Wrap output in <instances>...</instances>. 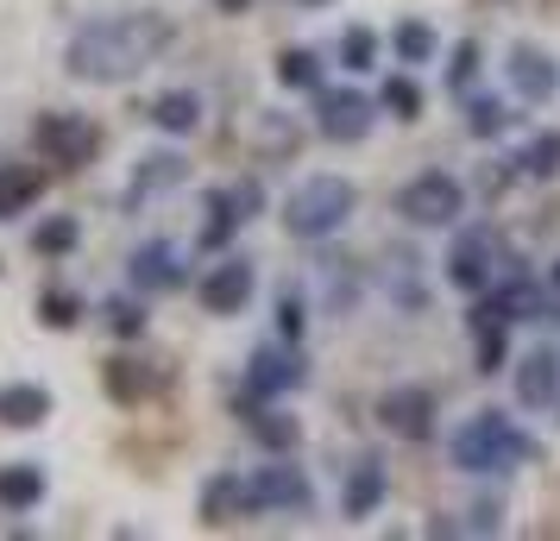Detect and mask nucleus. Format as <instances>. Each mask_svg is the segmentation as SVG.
Returning <instances> with one entry per match:
<instances>
[{
	"label": "nucleus",
	"mask_w": 560,
	"mask_h": 541,
	"mask_svg": "<svg viewBox=\"0 0 560 541\" xmlns=\"http://www.w3.org/2000/svg\"><path fill=\"white\" fill-rule=\"evenodd\" d=\"M38 196H45V177H38L32 164H0V221L26 214Z\"/></svg>",
	"instance_id": "obj_22"
},
{
	"label": "nucleus",
	"mask_w": 560,
	"mask_h": 541,
	"mask_svg": "<svg viewBox=\"0 0 560 541\" xmlns=\"http://www.w3.org/2000/svg\"><path fill=\"white\" fill-rule=\"evenodd\" d=\"M447 284L466 290V296H479L485 284H491V233H459L454 252H447Z\"/></svg>",
	"instance_id": "obj_11"
},
{
	"label": "nucleus",
	"mask_w": 560,
	"mask_h": 541,
	"mask_svg": "<svg viewBox=\"0 0 560 541\" xmlns=\"http://www.w3.org/2000/svg\"><path fill=\"white\" fill-rule=\"evenodd\" d=\"M171 45V26L158 13H114V20H95L70 38L63 51V70L77 82H127L139 77L158 51Z\"/></svg>",
	"instance_id": "obj_1"
},
{
	"label": "nucleus",
	"mask_w": 560,
	"mask_h": 541,
	"mask_svg": "<svg viewBox=\"0 0 560 541\" xmlns=\"http://www.w3.org/2000/svg\"><path fill=\"white\" fill-rule=\"evenodd\" d=\"M171 183H183V157H177V152H152V157H139V170H132L127 202H145V196H158V189H171Z\"/></svg>",
	"instance_id": "obj_24"
},
{
	"label": "nucleus",
	"mask_w": 560,
	"mask_h": 541,
	"mask_svg": "<svg viewBox=\"0 0 560 541\" xmlns=\"http://www.w3.org/2000/svg\"><path fill=\"white\" fill-rule=\"evenodd\" d=\"M390 45H397V57H404V63H429V57H434V26L404 20V26L390 32Z\"/></svg>",
	"instance_id": "obj_29"
},
{
	"label": "nucleus",
	"mask_w": 560,
	"mask_h": 541,
	"mask_svg": "<svg viewBox=\"0 0 560 541\" xmlns=\"http://www.w3.org/2000/svg\"><path fill=\"white\" fill-rule=\"evenodd\" d=\"M214 7H221V13H246V7H253V0H214Z\"/></svg>",
	"instance_id": "obj_38"
},
{
	"label": "nucleus",
	"mask_w": 560,
	"mask_h": 541,
	"mask_svg": "<svg viewBox=\"0 0 560 541\" xmlns=\"http://www.w3.org/2000/svg\"><path fill=\"white\" fill-rule=\"evenodd\" d=\"M102 315H107V328H114L120 340H139V334H145V309H139L132 296H114V303H102Z\"/></svg>",
	"instance_id": "obj_31"
},
{
	"label": "nucleus",
	"mask_w": 560,
	"mask_h": 541,
	"mask_svg": "<svg viewBox=\"0 0 560 541\" xmlns=\"http://www.w3.org/2000/svg\"><path fill=\"white\" fill-rule=\"evenodd\" d=\"M372 57H378V32L372 26H347V38H340V63H347V70H372Z\"/></svg>",
	"instance_id": "obj_30"
},
{
	"label": "nucleus",
	"mask_w": 560,
	"mask_h": 541,
	"mask_svg": "<svg viewBox=\"0 0 560 541\" xmlns=\"http://www.w3.org/2000/svg\"><path fill=\"white\" fill-rule=\"evenodd\" d=\"M38 504H45V466L38 460L0 466V510H38Z\"/></svg>",
	"instance_id": "obj_17"
},
{
	"label": "nucleus",
	"mask_w": 560,
	"mask_h": 541,
	"mask_svg": "<svg viewBox=\"0 0 560 541\" xmlns=\"http://www.w3.org/2000/svg\"><path fill=\"white\" fill-rule=\"evenodd\" d=\"M560 397V360L555 353H529V360H516V403H529V410H555Z\"/></svg>",
	"instance_id": "obj_14"
},
{
	"label": "nucleus",
	"mask_w": 560,
	"mask_h": 541,
	"mask_svg": "<svg viewBox=\"0 0 560 541\" xmlns=\"http://www.w3.org/2000/svg\"><path fill=\"white\" fill-rule=\"evenodd\" d=\"M246 510V479H233V472H221V479H208L202 485V522H214V529H228V522H240Z\"/></svg>",
	"instance_id": "obj_19"
},
{
	"label": "nucleus",
	"mask_w": 560,
	"mask_h": 541,
	"mask_svg": "<svg viewBox=\"0 0 560 541\" xmlns=\"http://www.w3.org/2000/svg\"><path fill=\"white\" fill-rule=\"evenodd\" d=\"M278 82L283 89H308V95H315V89H322V57L315 51H283L278 57Z\"/></svg>",
	"instance_id": "obj_27"
},
{
	"label": "nucleus",
	"mask_w": 560,
	"mask_h": 541,
	"mask_svg": "<svg viewBox=\"0 0 560 541\" xmlns=\"http://www.w3.org/2000/svg\"><path fill=\"white\" fill-rule=\"evenodd\" d=\"M447 454H454L459 472H504L510 460H535L541 447H535L504 410H479L472 422L454 428V447H447Z\"/></svg>",
	"instance_id": "obj_2"
},
{
	"label": "nucleus",
	"mask_w": 560,
	"mask_h": 541,
	"mask_svg": "<svg viewBox=\"0 0 560 541\" xmlns=\"http://www.w3.org/2000/svg\"><path fill=\"white\" fill-rule=\"evenodd\" d=\"M253 290H258V271H253V258H221L214 271H202V309L208 315H240L246 303H253Z\"/></svg>",
	"instance_id": "obj_9"
},
{
	"label": "nucleus",
	"mask_w": 560,
	"mask_h": 541,
	"mask_svg": "<svg viewBox=\"0 0 560 541\" xmlns=\"http://www.w3.org/2000/svg\"><path fill=\"white\" fill-rule=\"evenodd\" d=\"M459 208H466V189H459L447 170H422L397 189V214L416 221V227H454Z\"/></svg>",
	"instance_id": "obj_5"
},
{
	"label": "nucleus",
	"mask_w": 560,
	"mask_h": 541,
	"mask_svg": "<svg viewBox=\"0 0 560 541\" xmlns=\"http://www.w3.org/2000/svg\"><path fill=\"white\" fill-rule=\"evenodd\" d=\"M45 415H51L45 385H0V428H38Z\"/></svg>",
	"instance_id": "obj_18"
},
{
	"label": "nucleus",
	"mask_w": 560,
	"mask_h": 541,
	"mask_svg": "<svg viewBox=\"0 0 560 541\" xmlns=\"http://www.w3.org/2000/svg\"><path fill=\"white\" fill-rule=\"evenodd\" d=\"M77 239H82L77 221H70V214H51V221H38V233H32V252L38 258H63V252H77Z\"/></svg>",
	"instance_id": "obj_26"
},
{
	"label": "nucleus",
	"mask_w": 560,
	"mask_h": 541,
	"mask_svg": "<svg viewBox=\"0 0 560 541\" xmlns=\"http://www.w3.org/2000/svg\"><path fill=\"white\" fill-rule=\"evenodd\" d=\"M504 315L491 309V303H479V315H472V334H479V372H504L510 360V340H504Z\"/></svg>",
	"instance_id": "obj_25"
},
{
	"label": "nucleus",
	"mask_w": 560,
	"mask_h": 541,
	"mask_svg": "<svg viewBox=\"0 0 560 541\" xmlns=\"http://www.w3.org/2000/svg\"><path fill=\"white\" fill-rule=\"evenodd\" d=\"M523 170H529V177H555L560 170V132H541V139H535L529 157H523Z\"/></svg>",
	"instance_id": "obj_34"
},
{
	"label": "nucleus",
	"mask_w": 560,
	"mask_h": 541,
	"mask_svg": "<svg viewBox=\"0 0 560 541\" xmlns=\"http://www.w3.org/2000/svg\"><path fill=\"white\" fill-rule=\"evenodd\" d=\"M258 202H265V189H258L253 177L214 189V196H208V221H202V246H208V252H221V246L233 239V227L258 214Z\"/></svg>",
	"instance_id": "obj_8"
},
{
	"label": "nucleus",
	"mask_w": 560,
	"mask_h": 541,
	"mask_svg": "<svg viewBox=\"0 0 560 541\" xmlns=\"http://www.w3.org/2000/svg\"><path fill=\"white\" fill-rule=\"evenodd\" d=\"M378 422L397 440H429L434 435V397L422 385H397L378 397Z\"/></svg>",
	"instance_id": "obj_10"
},
{
	"label": "nucleus",
	"mask_w": 560,
	"mask_h": 541,
	"mask_svg": "<svg viewBox=\"0 0 560 541\" xmlns=\"http://www.w3.org/2000/svg\"><path fill=\"white\" fill-rule=\"evenodd\" d=\"M472 63H479V45H472V38H459L454 63H447V89H466V82H472Z\"/></svg>",
	"instance_id": "obj_35"
},
{
	"label": "nucleus",
	"mask_w": 560,
	"mask_h": 541,
	"mask_svg": "<svg viewBox=\"0 0 560 541\" xmlns=\"http://www.w3.org/2000/svg\"><path fill=\"white\" fill-rule=\"evenodd\" d=\"M384 107H390L397 120H422V89H416L409 77H390L384 82Z\"/></svg>",
	"instance_id": "obj_32"
},
{
	"label": "nucleus",
	"mask_w": 560,
	"mask_h": 541,
	"mask_svg": "<svg viewBox=\"0 0 560 541\" xmlns=\"http://www.w3.org/2000/svg\"><path fill=\"white\" fill-rule=\"evenodd\" d=\"M353 183L347 177H308L290 189V202H283V227L296 233V239H328V233L347 227V214H353Z\"/></svg>",
	"instance_id": "obj_3"
},
{
	"label": "nucleus",
	"mask_w": 560,
	"mask_h": 541,
	"mask_svg": "<svg viewBox=\"0 0 560 541\" xmlns=\"http://www.w3.org/2000/svg\"><path fill=\"white\" fill-rule=\"evenodd\" d=\"M384 504V466L378 460H359L347 472V491H340V510L347 516H372Z\"/></svg>",
	"instance_id": "obj_23"
},
{
	"label": "nucleus",
	"mask_w": 560,
	"mask_h": 541,
	"mask_svg": "<svg viewBox=\"0 0 560 541\" xmlns=\"http://www.w3.org/2000/svg\"><path fill=\"white\" fill-rule=\"evenodd\" d=\"M548 284H555V290H560V264H555V278H548Z\"/></svg>",
	"instance_id": "obj_39"
},
{
	"label": "nucleus",
	"mask_w": 560,
	"mask_h": 541,
	"mask_svg": "<svg viewBox=\"0 0 560 541\" xmlns=\"http://www.w3.org/2000/svg\"><path fill=\"white\" fill-rule=\"evenodd\" d=\"M102 378H107V397H114V403H127V410H132V403H145V397L158 390V372L145 360H107Z\"/></svg>",
	"instance_id": "obj_21"
},
{
	"label": "nucleus",
	"mask_w": 560,
	"mask_h": 541,
	"mask_svg": "<svg viewBox=\"0 0 560 541\" xmlns=\"http://www.w3.org/2000/svg\"><path fill=\"white\" fill-rule=\"evenodd\" d=\"M32 145L51 157L57 170H82V164H95V152H102V127L89 120V114H38L32 120Z\"/></svg>",
	"instance_id": "obj_4"
},
{
	"label": "nucleus",
	"mask_w": 560,
	"mask_h": 541,
	"mask_svg": "<svg viewBox=\"0 0 560 541\" xmlns=\"http://www.w3.org/2000/svg\"><path fill=\"white\" fill-rule=\"evenodd\" d=\"M498 529H504V510H498L491 497H485V504H472V536H498Z\"/></svg>",
	"instance_id": "obj_37"
},
{
	"label": "nucleus",
	"mask_w": 560,
	"mask_h": 541,
	"mask_svg": "<svg viewBox=\"0 0 560 541\" xmlns=\"http://www.w3.org/2000/svg\"><path fill=\"white\" fill-rule=\"evenodd\" d=\"M38 321L57 328V334H63V328H77V321H82V296H77V290H45V296H38Z\"/></svg>",
	"instance_id": "obj_28"
},
{
	"label": "nucleus",
	"mask_w": 560,
	"mask_h": 541,
	"mask_svg": "<svg viewBox=\"0 0 560 541\" xmlns=\"http://www.w3.org/2000/svg\"><path fill=\"white\" fill-rule=\"evenodd\" d=\"M303 7H328V0H303Z\"/></svg>",
	"instance_id": "obj_40"
},
{
	"label": "nucleus",
	"mask_w": 560,
	"mask_h": 541,
	"mask_svg": "<svg viewBox=\"0 0 560 541\" xmlns=\"http://www.w3.org/2000/svg\"><path fill=\"white\" fill-rule=\"evenodd\" d=\"M127 271H132V290H177V284H183L177 246H164V239H152V246H139Z\"/></svg>",
	"instance_id": "obj_16"
},
{
	"label": "nucleus",
	"mask_w": 560,
	"mask_h": 541,
	"mask_svg": "<svg viewBox=\"0 0 560 541\" xmlns=\"http://www.w3.org/2000/svg\"><path fill=\"white\" fill-rule=\"evenodd\" d=\"M152 127L171 132V139H189V132L202 127V102H196L189 89H164L152 102Z\"/></svg>",
	"instance_id": "obj_20"
},
{
	"label": "nucleus",
	"mask_w": 560,
	"mask_h": 541,
	"mask_svg": "<svg viewBox=\"0 0 560 541\" xmlns=\"http://www.w3.org/2000/svg\"><path fill=\"white\" fill-rule=\"evenodd\" d=\"M303 385V360L296 353H283V346H258L253 360H246V390L253 397H283V390Z\"/></svg>",
	"instance_id": "obj_12"
},
{
	"label": "nucleus",
	"mask_w": 560,
	"mask_h": 541,
	"mask_svg": "<svg viewBox=\"0 0 560 541\" xmlns=\"http://www.w3.org/2000/svg\"><path fill=\"white\" fill-rule=\"evenodd\" d=\"M315 127L334 145H359L372 132V102L359 89H315Z\"/></svg>",
	"instance_id": "obj_6"
},
{
	"label": "nucleus",
	"mask_w": 560,
	"mask_h": 541,
	"mask_svg": "<svg viewBox=\"0 0 560 541\" xmlns=\"http://www.w3.org/2000/svg\"><path fill=\"white\" fill-rule=\"evenodd\" d=\"M240 415H246V428H253L258 447H271V454H290L296 440H303V428H296V415L271 410V397H253L246 390V403H240Z\"/></svg>",
	"instance_id": "obj_13"
},
{
	"label": "nucleus",
	"mask_w": 560,
	"mask_h": 541,
	"mask_svg": "<svg viewBox=\"0 0 560 541\" xmlns=\"http://www.w3.org/2000/svg\"><path fill=\"white\" fill-rule=\"evenodd\" d=\"M303 321H308L303 303H296V296H283V303H278V328H283V340H303Z\"/></svg>",
	"instance_id": "obj_36"
},
{
	"label": "nucleus",
	"mask_w": 560,
	"mask_h": 541,
	"mask_svg": "<svg viewBox=\"0 0 560 541\" xmlns=\"http://www.w3.org/2000/svg\"><path fill=\"white\" fill-rule=\"evenodd\" d=\"M315 504V491H308L303 466H258L253 479H246V510H308Z\"/></svg>",
	"instance_id": "obj_7"
},
{
	"label": "nucleus",
	"mask_w": 560,
	"mask_h": 541,
	"mask_svg": "<svg viewBox=\"0 0 560 541\" xmlns=\"http://www.w3.org/2000/svg\"><path fill=\"white\" fill-rule=\"evenodd\" d=\"M510 120H516V114H504V102H485V95H479L472 107H466V127L479 132V139H498V132H504Z\"/></svg>",
	"instance_id": "obj_33"
},
{
	"label": "nucleus",
	"mask_w": 560,
	"mask_h": 541,
	"mask_svg": "<svg viewBox=\"0 0 560 541\" xmlns=\"http://www.w3.org/2000/svg\"><path fill=\"white\" fill-rule=\"evenodd\" d=\"M504 70H510V82H516V95H523V102H555L560 70H555V63H548L541 51H529V45H516Z\"/></svg>",
	"instance_id": "obj_15"
}]
</instances>
